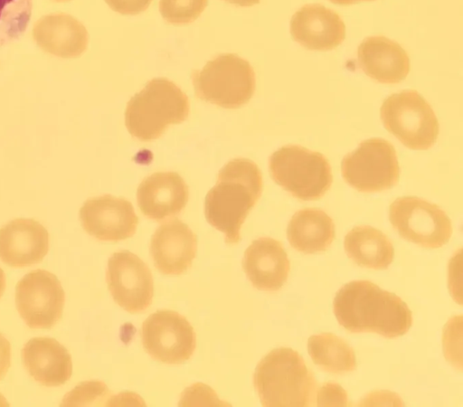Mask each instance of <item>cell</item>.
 I'll list each match as a JSON object with an SVG mask.
<instances>
[{
  "instance_id": "26",
  "label": "cell",
  "mask_w": 463,
  "mask_h": 407,
  "mask_svg": "<svg viewBox=\"0 0 463 407\" xmlns=\"http://www.w3.org/2000/svg\"><path fill=\"white\" fill-rule=\"evenodd\" d=\"M208 0H160L159 11L169 24H184L194 22L203 12Z\"/></svg>"
},
{
  "instance_id": "30",
  "label": "cell",
  "mask_w": 463,
  "mask_h": 407,
  "mask_svg": "<svg viewBox=\"0 0 463 407\" xmlns=\"http://www.w3.org/2000/svg\"><path fill=\"white\" fill-rule=\"evenodd\" d=\"M230 4L236 5L239 6H251L259 4L260 0H224Z\"/></svg>"
},
{
  "instance_id": "20",
  "label": "cell",
  "mask_w": 463,
  "mask_h": 407,
  "mask_svg": "<svg viewBox=\"0 0 463 407\" xmlns=\"http://www.w3.org/2000/svg\"><path fill=\"white\" fill-rule=\"evenodd\" d=\"M33 37L43 51L61 58L81 55L89 41L85 26L67 14L42 16L33 25Z\"/></svg>"
},
{
  "instance_id": "14",
  "label": "cell",
  "mask_w": 463,
  "mask_h": 407,
  "mask_svg": "<svg viewBox=\"0 0 463 407\" xmlns=\"http://www.w3.org/2000/svg\"><path fill=\"white\" fill-rule=\"evenodd\" d=\"M197 240L190 227L178 219L161 224L154 232L150 254L156 268L165 275H180L193 263Z\"/></svg>"
},
{
  "instance_id": "2",
  "label": "cell",
  "mask_w": 463,
  "mask_h": 407,
  "mask_svg": "<svg viewBox=\"0 0 463 407\" xmlns=\"http://www.w3.org/2000/svg\"><path fill=\"white\" fill-rule=\"evenodd\" d=\"M261 192V172L253 161L235 158L220 170L215 185L205 196L204 214L224 234L226 243L240 241L241 227Z\"/></svg>"
},
{
  "instance_id": "10",
  "label": "cell",
  "mask_w": 463,
  "mask_h": 407,
  "mask_svg": "<svg viewBox=\"0 0 463 407\" xmlns=\"http://www.w3.org/2000/svg\"><path fill=\"white\" fill-rule=\"evenodd\" d=\"M142 344L154 359L170 364L190 359L196 336L184 317L173 310H157L142 324Z\"/></svg>"
},
{
  "instance_id": "29",
  "label": "cell",
  "mask_w": 463,
  "mask_h": 407,
  "mask_svg": "<svg viewBox=\"0 0 463 407\" xmlns=\"http://www.w3.org/2000/svg\"><path fill=\"white\" fill-rule=\"evenodd\" d=\"M11 365V345L7 338L0 333V380H2Z\"/></svg>"
},
{
  "instance_id": "27",
  "label": "cell",
  "mask_w": 463,
  "mask_h": 407,
  "mask_svg": "<svg viewBox=\"0 0 463 407\" xmlns=\"http://www.w3.org/2000/svg\"><path fill=\"white\" fill-rule=\"evenodd\" d=\"M346 403V393L335 383H328L323 385L317 393V404L319 406H345Z\"/></svg>"
},
{
  "instance_id": "32",
  "label": "cell",
  "mask_w": 463,
  "mask_h": 407,
  "mask_svg": "<svg viewBox=\"0 0 463 407\" xmlns=\"http://www.w3.org/2000/svg\"><path fill=\"white\" fill-rule=\"evenodd\" d=\"M5 289V275L4 270L0 268V298L2 297Z\"/></svg>"
},
{
  "instance_id": "15",
  "label": "cell",
  "mask_w": 463,
  "mask_h": 407,
  "mask_svg": "<svg viewBox=\"0 0 463 407\" xmlns=\"http://www.w3.org/2000/svg\"><path fill=\"white\" fill-rule=\"evenodd\" d=\"M48 251V231L33 219H14L0 229V260L10 267L37 264Z\"/></svg>"
},
{
  "instance_id": "16",
  "label": "cell",
  "mask_w": 463,
  "mask_h": 407,
  "mask_svg": "<svg viewBox=\"0 0 463 407\" xmlns=\"http://www.w3.org/2000/svg\"><path fill=\"white\" fill-rule=\"evenodd\" d=\"M290 33L294 41L308 50L329 51L345 40V25L335 11L309 4L293 14Z\"/></svg>"
},
{
  "instance_id": "11",
  "label": "cell",
  "mask_w": 463,
  "mask_h": 407,
  "mask_svg": "<svg viewBox=\"0 0 463 407\" xmlns=\"http://www.w3.org/2000/svg\"><path fill=\"white\" fill-rule=\"evenodd\" d=\"M65 293L57 277L43 270H33L15 288L16 308L31 328H51L61 317Z\"/></svg>"
},
{
  "instance_id": "25",
  "label": "cell",
  "mask_w": 463,
  "mask_h": 407,
  "mask_svg": "<svg viewBox=\"0 0 463 407\" xmlns=\"http://www.w3.org/2000/svg\"><path fill=\"white\" fill-rule=\"evenodd\" d=\"M32 10L33 0H0V46L24 35Z\"/></svg>"
},
{
  "instance_id": "18",
  "label": "cell",
  "mask_w": 463,
  "mask_h": 407,
  "mask_svg": "<svg viewBox=\"0 0 463 407\" xmlns=\"http://www.w3.org/2000/svg\"><path fill=\"white\" fill-rule=\"evenodd\" d=\"M242 268L256 289L275 291L287 281L290 264L280 241L261 237L254 240L245 251Z\"/></svg>"
},
{
  "instance_id": "21",
  "label": "cell",
  "mask_w": 463,
  "mask_h": 407,
  "mask_svg": "<svg viewBox=\"0 0 463 407\" xmlns=\"http://www.w3.org/2000/svg\"><path fill=\"white\" fill-rule=\"evenodd\" d=\"M28 374L42 385L59 386L71 376L72 362L68 350L51 337H33L22 350Z\"/></svg>"
},
{
  "instance_id": "28",
  "label": "cell",
  "mask_w": 463,
  "mask_h": 407,
  "mask_svg": "<svg viewBox=\"0 0 463 407\" xmlns=\"http://www.w3.org/2000/svg\"><path fill=\"white\" fill-rule=\"evenodd\" d=\"M108 5L121 14H137L150 5L152 0H105Z\"/></svg>"
},
{
  "instance_id": "3",
  "label": "cell",
  "mask_w": 463,
  "mask_h": 407,
  "mask_svg": "<svg viewBox=\"0 0 463 407\" xmlns=\"http://www.w3.org/2000/svg\"><path fill=\"white\" fill-rule=\"evenodd\" d=\"M253 383L262 406H310L315 403L317 383L299 354L279 347L258 364Z\"/></svg>"
},
{
  "instance_id": "9",
  "label": "cell",
  "mask_w": 463,
  "mask_h": 407,
  "mask_svg": "<svg viewBox=\"0 0 463 407\" xmlns=\"http://www.w3.org/2000/svg\"><path fill=\"white\" fill-rule=\"evenodd\" d=\"M389 219L401 237L423 248H439L452 234L451 221L446 213L416 196L394 200L390 205Z\"/></svg>"
},
{
  "instance_id": "6",
  "label": "cell",
  "mask_w": 463,
  "mask_h": 407,
  "mask_svg": "<svg viewBox=\"0 0 463 407\" xmlns=\"http://www.w3.org/2000/svg\"><path fill=\"white\" fill-rule=\"evenodd\" d=\"M195 96L224 109L248 103L255 91V72L250 62L237 54L224 53L192 72Z\"/></svg>"
},
{
  "instance_id": "23",
  "label": "cell",
  "mask_w": 463,
  "mask_h": 407,
  "mask_svg": "<svg viewBox=\"0 0 463 407\" xmlns=\"http://www.w3.org/2000/svg\"><path fill=\"white\" fill-rule=\"evenodd\" d=\"M345 251L357 265L385 270L392 262L394 250L390 239L380 230L369 225L353 228L345 237Z\"/></svg>"
},
{
  "instance_id": "33",
  "label": "cell",
  "mask_w": 463,
  "mask_h": 407,
  "mask_svg": "<svg viewBox=\"0 0 463 407\" xmlns=\"http://www.w3.org/2000/svg\"><path fill=\"white\" fill-rule=\"evenodd\" d=\"M55 2H66V1H69V0H53Z\"/></svg>"
},
{
  "instance_id": "12",
  "label": "cell",
  "mask_w": 463,
  "mask_h": 407,
  "mask_svg": "<svg viewBox=\"0 0 463 407\" xmlns=\"http://www.w3.org/2000/svg\"><path fill=\"white\" fill-rule=\"evenodd\" d=\"M106 280L114 301L126 311L138 313L151 305L152 273L135 253L127 250L114 252L108 260Z\"/></svg>"
},
{
  "instance_id": "1",
  "label": "cell",
  "mask_w": 463,
  "mask_h": 407,
  "mask_svg": "<svg viewBox=\"0 0 463 407\" xmlns=\"http://www.w3.org/2000/svg\"><path fill=\"white\" fill-rule=\"evenodd\" d=\"M338 323L351 333H376L387 338L401 336L412 325V314L396 294L369 280L344 285L333 303Z\"/></svg>"
},
{
  "instance_id": "4",
  "label": "cell",
  "mask_w": 463,
  "mask_h": 407,
  "mask_svg": "<svg viewBox=\"0 0 463 407\" xmlns=\"http://www.w3.org/2000/svg\"><path fill=\"white\" fill-rule=\"evenodd\" d=\"M189 99L182 90L166 78H155L128 102L125 124L139 141L158 138L173 124L189 115Z\"/></svg>"
},
{
  "instance_id": "19",
  "label": "cell",
  "mask_w": 463,
  "mask_h": 407,
  "mask_svg": "<svg viewBox=\"0 0 463 407\" xmlns=\"http://www.w3.org/2000/svg\"><path fill=\"white\" fill-rule=\"evenodd\" d=\"M357 61L367 76L381 83L401 82L410 71V58L405 50L384 36L365 38L358 46Z\"/></svg>"
},
{
  "instance_id": "8",
  "label": "cell",
  "mask_w": 463,
  "mask_h": 407,
  "mask_svg": "<svg viewBox=\"0 0 463 407\" xmlns=\"http://www.w3.org/2000/svg\"><path fill=\"white\" fill-rule=\"evenodd\" d=\"M341 172L344 180L363 193L393 187L399 180V163L393 146L383 138H370L345 155Z\"/></svg>"
},
{
  "instance_id": "5",
  "label": "cell",
  "mask_w": 463,
  "mask_h": 407,
  "mask_svg": "<svg viewBox=\"0 0 463 407\" xmlns=\"http://www.w3.org/2000/svg\"><path fill=\"white\" fill-rule=\"evenodd\" d=\"M269 167L275 183L302 201L321 198L333 182L326 157L298 145L275 151L269 159Z\"/></svg>"
},
{
  "instance_id": "17",
  "label": "cell",
  "mask_w": 463,
  "mask_h": 407,
  "mask_svg": "<svg viewBox=\"0 0 463 407\" xmlns=\"http://www.w3.org/2000/svg\"><path fill=\"white\" fill-rule=\"evenodd\" d=\"M189 199V189L175 172H157L146 176L137 191L142 213L156 222L179 214Z\"/></svg>"
},
{
  "instance_id": "13",
  "label": "cell",
  "mask_w": 463,
  "mask_h": 407,
  "mask_svg": "<svg viewBox=\"0 0 463 407\" xmlns=\"http://www.w3.org/2000/svg\"><path fill=\"white\" fill-rule=\"evenodd\" d=\"M80 220L87 233L107 241L132 237L138 224V217L132 204L109 194L85 201L80 209Z\"/></svg>"
},
{
  "instance_id": "7",
  "label": "cell",
  "mask_w": 463,
  "mask_h": 407,
  "mask_svg": "<svg viewBox=\"0 0 463 407\" xmlns=\"http://www.w3.org/2000/svg\"><path fill=\"white\" fill-rule=\"evenodd\" d=\"M380 113L384 128L405 147L426 150L435 144L439 122L430 105L418 91L408 90L389 96Z\"/></svg>"
},
{
  "instance_id": "22",
  "label": "cell",
  "mask_w": 463,
  "mask_h": 407,
  "mask_svg": "<svg viewBox=\"0 0 463 407\" xmlns=\"http://www.w3.org/2000/svg\"><path fill=\"white\" fill-rule=\"evenodd\" d=\"M288 240L295 250L306 254L326 251L335 239L331 217L317 208L297 212L287 228Z\"/></svg>"
},
{
  "instance_id": "24",
  "label": "cell",
  "mask_w": 463,
  "mask_h": 407,
  "mask_svg": "<svg viewBox=\"0 0 463 407\" xmlns=\"http://www.w3.org/2000/svg\"><path fill=\"white\" fill-rule=\"evenodd\" d=\"M307 351L314 364L326 372L340 374L353 372L356 367L353 348L332 333L311 336Z\"/></svg>"
},
{
  "instance_id": "31",
  "label": "cell",
  "mask_w": 463,
  "mask_h": 407,
  "mask_svg": "<svg viewBox=\"0 0 463 407\" xmlns=\"http://www.w3.org/2000/svg\"><path fill=\"white\" fill-rule=\"evenodd\" d=\"M330 1L332 3H334V4H336V5H353V4H355V3H358V2L373 1V0H330Z\"/></svg>"
}]
</instances>
